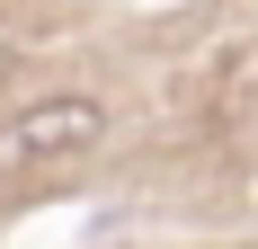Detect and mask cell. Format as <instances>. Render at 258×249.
<instances>
[{
	"label": "cell",
	"mask_w": 258,
	"mask_h": 249,
	"mask_svg": "<svg viewBox=\"0 0 258 249\" xmlns=\"http://www.w3.org/2000/svg\"><path fill=\"white\" fill-rule=\"evenodd\" d=\"M98 134H107V107H98V98H36L27 116L0 125V196H18L27 178L80 160Z\"/></svg>",
	"instance_id": "1"
}]
</instances>
